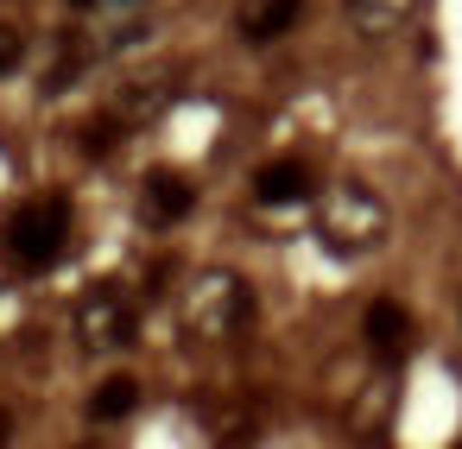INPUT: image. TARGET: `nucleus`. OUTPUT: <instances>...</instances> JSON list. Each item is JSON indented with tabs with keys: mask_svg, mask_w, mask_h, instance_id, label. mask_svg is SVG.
Listing matches in <instances>:
<instances>
[{
	"mask_svg": "<svg viewBox=\"0 0 462 449\" xmlns=\"http://www.w3.org/2000/svg\"><path fill=\"white\" fill-rule=\"evenodd\" d=\"M317 234H323L336 253H367V247H380V234H386V209H380V197H374L367 184H336V190L323 197V209H317Z\"/></svg>",
	"mask_w": 462,
	"mask_h": 449,
	"instance_id": "3",
	"label": "nucleus"
},
{
	"mask_svg": "<svg viewBox=\"0 0 462 449\" xmlns=\"http://www.w3.org/2000/svg\"><path fill=\"white\" fill-rule=\"evenodd\" d=\"M20 58H26L20 32H14V26H0V77H14V70H20Z\"/></svg>",
	"mask_w": 462,
	"mask_h": 449,
	"instance_id": "12",
	"label": "nucleus"
},
{
	"mask_svg": "<svg viewBox=\"0 0 462 449\" xmlns=\"http://www.w3.org/2000/svg\"><path fill=\"white\" fill-rule=\"evenodd\" d=\"M134 405H140V380H134V373H108V380L89 392V424H121Z\"/></svg>",
	"mask_w": 462,
	"mask_h": 449,
	"instance_id": "10",
	"label": "nucleus"
},
{
	"mask_svg": "<svg viewBox=\"0 0 462 449\" xmlns=\"http://www.w3.org/2000/svg\"><path fill=\"white\" fill-rule=\"evenodd\" d=\"M254 323V285L228 266H209L184 285V335L190 342H235Z\"/></svg>",
	"mask_w": 462,
	"mask_h": 449,
	"instance_id": "2",
	"label": "nucleus"
},
{
	"mask_svg": "<svg viewBox=\"0 0 462 449\" xmlns=\"http://www.w3.org/2000/svg\"><path fill=\"white\" fill-rule=\"evenodd\" d=\"M77 342L89 354H121L134 342V298L115 279H102V285H89L77 298Z\"/></svg>",
	"mask_w": 462,
	"mask_h": 449,
	"instance_id": "4",
	"label": "nucleus"
},
{
	"mask_svg": "<svg viewBox=\"0 0 462 449\" xmlns=\"http://www.w3.org/2000/svg\"><path fill=\"white\" fill-rule=\"evenodd\" d=\"M310 165L304 159H273V165H260L254 171V203H266V209H291V203H304L310 197Z\"/></svg>",
	"mask_w": 462,
	"mask_h": 449,
	"instance_id": "8",
	"label": "nucleus"
},
{
	"mask_svg": "<svg viewBox=\"0 0 462 449\" xmlns=\"http://www.w3.org/2000/svg\"><path fill=\"white\" fill-rule=\"evenodd\" d=\"M115 133H121V127H115L108 115L89 121V127H83V159H108V152H115Z\"/></svg>",
	"mask_w": 462,
	"mask_h": 449,
	"instance_id": "11",
	"label": "nucleus"
},
{
	"mask_svg": "<svg viewBox=\"0 0 462 449\" xmlns=\"http://www.w3.org/2000/svg\"><path fill=\"white\" fill-rule=\"evenodd\" d=\"M70 7H96V0H70Z\"/></svg>",
	"mask_w": 462,
	"mask_h": 449,
	"instance_id": "14",
	"label": "nucleus"
},
{
	"mask_svg": "<svg viewBox=\"0 0 462 449\" xmlns=\"http://www.w3.org/2000/svg\"><path fill=\"white\" fill-rule=\"evenodd\" d=\"M456 449H462V443H456Z\"/></svg>",
	"mask_w": 462,
	"mask_h": 449,
	"instance_id": "16",
	"label": "nucleus"
},
{
	"mask_svg": "<svg viewBox=\"0 0 462 449\" xmlns=\"http://www.w3.org/2000/svg\"><path fill=\"white\" fill-rule=\"evenodd\" d=\"M70 247V197L64 190H39L26 197L7 228H0V253H7L14 272H51Z\"/></svg>",
	"mask_w": 462,
	"mask_h": 449,
	"instance_id": "1",
	"label": "nucleus"
},
{
	"mask_svg": "<svg viewBox=\"0 0 462 449\" xmlns=\"http://www.w3.org/2000/svg\"><path fill=\"white\" fill-rule=\"evenodd\" d=\"M0 449H14V411L0 405Z\"/></svg>",
	"mask_w": 462,
	"mask_h": 449,
	"instance_id": "13",
	"label": "nucleus"
},
{
	"mask_svg": "<svg viewBox=\"0 0 462 449\" xmlns=\"http://www.w3.org/2000/svg\"><path fill=\"white\" fill-rule=\"evenodd\" d=\"M77 449H96V443H77Z\"/></svg>",
	"mask_w": 462,
	"mask_h": 449,
	"instance_id": "15",
	"label": "nucleus"
},
{
	"mask_svg": "<svg viewBox=\"0 0 462 449\" xmlns=\"http://www.w3.org/2000/svg\"><path fill=\"white\" fill-rule=\"evenodd\" d=\"M361 335L380 361H405L411 354V316L399 310V298H374L367 316H361Z\"/></svg>",
	"mask_w": 462,
	"mask_h": 449,
	"instance_id": "7",
	"label": "nucleus"
},
{
	"mask_svg": "<svg viewBox=\"0 0 462 449\" xmlns=\"http://www.w3.org/2000/svg\"><path fill=\"white\" fill-rule=\"evenodd\" d=\"M411 7H418V0H342V14H348V26H355L361 39L399 32V26L411 20Z\"/></svg>",
	"mask_w": 462,
	"mask_h": 449,
	"instance_id": "9",
	"label": "nucleus"
},
{
	"mask_svg": "<svg viewBox=\"0 0 462 449\" xmlns=\"http://www.w3.org/2000/svg\"><path fill=\"white\" fill-rule=\"evenodd\" d=\"M310 0H241V14H235V39L241 45H273L285 39L298 20H304Z\"/></svg>",
	"mask_w": 462,
	"mask_h": 449,
	"instance_id": "6",
	"label": "nucleus"
},
{
	"mask_svg": "<svg viewBox=\"0 0 462 449\" xmlns=\"http://www.w3.org/2000/svg\"><path fill=\"white\" fill-rule=\"evenodd\" d=\"M190 209H197V184L184 171L159 165L140 178V222L146 228H178V222H190Z\"/></svg>",
	"mask_w": 462,
	"mask_h": 449,
	"instance_id": "5",
	"label": "nucleus"
}]
</instances>
